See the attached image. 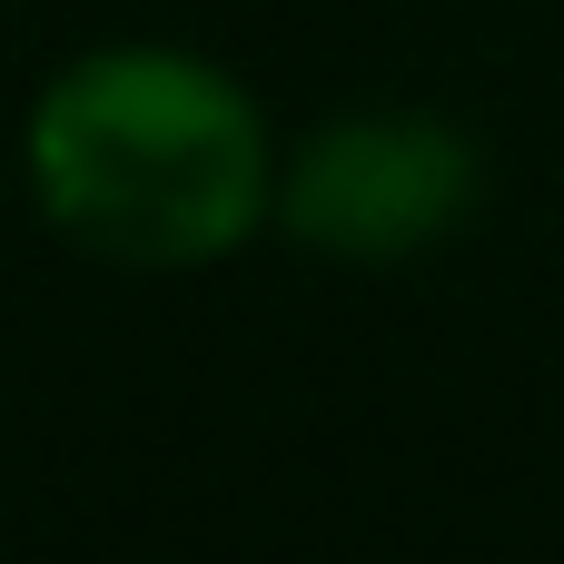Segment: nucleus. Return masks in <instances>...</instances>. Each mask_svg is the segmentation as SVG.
Returning <instances> with one entry per match:
<instances>
[{"label":"nucleus","instance_id":"obj_2","mask_svg":"<svg viewBox=\"0 0 564 564\" xmlns=\"http://www.w3.org/2000/svg\"><path fill=\"white\" fill-rule=\"evenodd\" d=\"M466 208H476V149L426 109L337 119L278 178V218L317 258H357V268H397L436 248L446 228H466Z\"/></svg>","mask_w":564,"mask_h":564},{"label":"nucleus","instance_id":"obj_1","mask_svg":"<svg viewBox=\"0 0 564 564\" xmlns=\"http://www.w3.org/2000/svg\"><path fill=\"white\" fill-rule=\"evenodd\" d=\"M30 188L50 228L119 268H208L268 198V129L248 89L188 50H89L30 109Z\"/></svg>","mask_w":564,"mask_h":564}]
</instances>
